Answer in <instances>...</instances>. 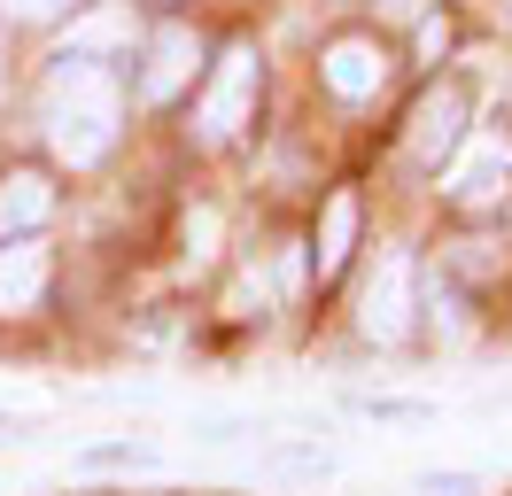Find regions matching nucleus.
Instances as JSON below:
<instances>
[{"label":"nucleus","mask_w":512,"mask_h":496,"mask_svg":"<svg viewBox=\"0 0 512 496\" xmlns=\"http://www.w3.org/2000/svg\"><path fill=\"white\" fill-rule=\"evenodd\" d=\"M256 101H264V55H256V39H225L194 86V148H233L256 124Z\"/></svg>","instance_id":"2"},{"label":"nucleus","mask_w":512,"mask_h":496,"mask_svg":"<svg viewBox=\"0 0 512 496\" xmlns=\"http://www.w3.org/2000/svg\"><path fill=\"white\" fill-rule=\"evenodd\" d=\"M202 39H194L179 16H163L156 31H148V47H140V62H132V93H140V109H171L179 93L202 86Z\"/></svg>","instance_id":"4"},{"label":"nucleus","mask_w":512,"mask_h":496,"mask_svg":"<svg viewBox=\"0 0 512 496\" xmlns=\"http://www.w3.org/2000/svg\"><path fill=\"white\" fill-rule=\"evenodd\" d=\"M419 310H427V334H435V341H450V349H458V341H466V326H474V318H466V287H458L450 272H435V279H427Z\"/></svg>","instance_id":"12"},{"label":"nucleus","mask_w":512,"mask_h":496,"mask_svg":"<svg viewBox=\"0 0 512 496\" xmlns=\"http://www.w3.org/2000/svg\"><path fill=\"white\" fill-rule=\"evenodd\" d=\"M412 256L404 248H381L373 256V272H365V287H357V334L365 341H381V349H396V341L412 334Z\"/></svg>","instance_id":"6"},{"label":"nucleus","mask_w":512,"mask_h":496,"mask_svg":"<svg viewBox=\"0 0 512 496\" xmlns=\"http://www.w3.org/2000/svg\"><path fill=\"white\" fill-rule=\"evenodd\" d=\"M86 473H140V465H156V442H94V450H78Z\"/></svg>","instance_id":"13"},{"label":"nucleus","mask_w":512,"mask_h":496,"mask_svg":"<svg viewBox=\"0 0 512 496\" xmlns=\"http://www.w3.org/2000/svg\"><path fill=\"white\" fill-rule=\"evenodd\" d=\"M412 496H481V473H466V465H443V473H419Z\"/></svg>","instance_id":"16"},{"label":"nucleus","mask_w":512,"mask_h":496,"mask_svg":"<svg viewBox=\"0 0 512 496\" xmlns=\"http://www.w3.org/2000/svg\"><path fill=\"white\" fill-rule=\"evenodd\" d=\"M156 8H179V0H156Z\"/></svg>","instance_id":"21"},{"label":"nucleus","mask_w":512,"mask_h":496,"mask_svg":"<svg viewBox=\"0 0 512 496\" xmlns=\"http://www.w3.org/2000/svg\"><path fill=\"white\" fill-rule=\"evenodd\" d=\"M94 0H0V24H63V16H86Z\"/></svg>","instance_id":"15"},{"label":"nucleus","mask_w":512,"mask_h":496,"mask_svg":"<svg viewBox=\"0 0 512 496\" xmlns=\"http://www.w3.org/2000/svg\"><path fill=\"white\" fill-rule=\"evenodd\" d=\"M357 233H365V202H357V186H334L326 210H319V233H311V279L319 287H334V279L350 272Z\"/></svg>","instance_id":"7"},{"label":"nucleus","mask_w":512,"mask_h":496,"mask_svg":"<svg viewBox=\"0 0 512 496\" xmlns=\"http://www.w3.org/2000/svg\"><path fill=\"white\" fill-rule=\"evenodd\" d=\"M466 132H474V86L466 78H435L412 101V117H404V155L419 171H443L450 155L466 148Z\"/></svg>","instance_id":"3"},{"label":"nucleus","mask_w":512,"mask_h":496,"mask_svg":"<svg viewBox=\"0 0 512 496\" xmlns=\"http://www.w3.org/2000/svg\"><path fill=\"white\" fill-rule=\"evenodd\" d=\"M256 465H264L272 481H326V473H334V450H326V442H264Z\"/></svg>","instance_id":"11"},{"label":"nucleus","mask_w":512,"mask_h":496,"mask_svg":"<svg viewBox=\"0 0 512 496\" xmlns=\"http://www.w3.org/2000/svg\"><path fill=\"white\" fill-rule=\"evenodd\" d=\"M47 279H55V256H47L39 233L0 241V318H32L47 303Z\"/></svg>","instance_id":"8"},{"label":"nucleus","mask_w":512,"mask_h":496,"mask_svg":"<svg viewBox=\"0 0 512 496\" xmlns=\"http://www.w3.org/2000/svg\"><path fill=\"white\" fill-rule=\"evenodd\" d=\"M241 434H256L249 419H202V442H241Z\"/></svg>","instance_id":"18"},{"label":"nucleus","mask_w":512,"mask_h":496,"mask_svg":"<svg viewBox=\"0 0 512 496\" xmlns=\"http://www.w3.org/2000/svg\"><path fill=\"white\" fill-rule=\"evenodd\" d=\"M388 78H396V55H388L381 31H334L319 47V86L342 101V109H365V101H381Z\"/></svg>","instance_id":"5"},{"label":"nucleus","mask_w":512,"mask_h":496,"mask_svg":"<svg viewBox=\"0 0 512 496\" xmlns=\"http://www.w3.org/2000/svg\"><path fill=\"white\" fill-rule=\"evenodd\" d=\"M435 55H450V16H427V24H419V62H435Z\"/></svg>","instance_id":"17"},{"label":"nucleus","mask_w":512,"mask_h":496,"mask_svg":"<svg viewBox=\"0 0 512 496\" xmlns=\"http://www.w3.org/2000/svg\"><path fill=\"white\" fill-rule=\"evenodd\" d=\"M24 434H32V419H16V411H0V450H8V442H24Z\"/></svg>","instance_id":"19"},{"label":"nucleus","mask_w":512,"mask_h":496,"mask_svg":"<svg viewBox=\"0 0 512 496\" xmlns=\"http://www.w3.org/2000/svg\"><path fill=\"white\" fill-rule=\"evenodd\" d=\"M443 194H450V202H458V210H466V217L497 210V202H505V194H512V163H505V155H489V148H481L474 163H458V171H450V179H443Z\"/></svg>","instance_id":"10"},{"label":"nucleus","mask_w":512,"mask_h":496,"mask_svg":"<svg viewBox=\"0 0 512 496\" xmlns=\"http://www.w3.org/2000/svg\"><path fill=\"white\" fill-rule=\"evenodd\" d=\"M0 86H8V24H0Z\"/></svg>","instance_id":"20"},{"label":"nucleus","mask_w":512,"mask_h":496,"mask_svg":"<svg viewBox=\"0 0 512 496\" xmlns=\"http://www.w3.org/2000/svg\"><path fill=\"white\" fill-rule=\"evenodd\" d=\"M125 109L132 78L109 55H55L47 86H39V140L63 171H94L125 140Z\"/></svg>","instance_id":"1"},{"label":"nucleus","mask_w":512,"mask_h":496,"mask_svg":"<svg viewBox=\"0 0 512 496\" xmlns=\"http://www.w3.org/2000/svg\"><path fill=\"white\" fill-rule=\"evenodd\" d=\"M365 419H381V427H419V419H435V403L427 396H357Z\"/></svg>","instance_id":"14"},{"label":"nucleus","mask_w":512,"mask_h":496,"mask_svg":"<svg viewBox=\"0 0 512 496\" xmlns=\"http://www.w3.org/2000/svg\"><path fill=\"white\" fill-rule=\"evenodd\" d=\"M55 217V179L39 171V163H16V171H0V241H24Z\"/></svg>","instance_id":"9"}]
</instances>
